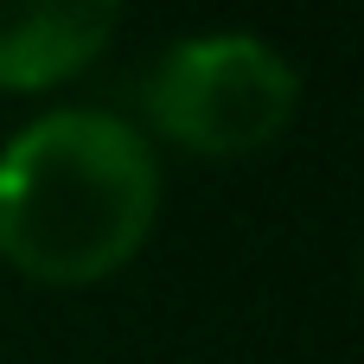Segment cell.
<instances>
[{"label": "cell", "mask_w": 364, "mask_h": 364, "mask_svg": "<svg viewBox=\"0 0 364 364\" xmlns=\"http://www.w3.org/2000/svg\"><path fill=\"white\" fill-rule=\"evenodd\" d=\"M358 288H364V237H358Z\"/></svg>", "instance_id": "277c9868"}, {"label": "cell", "mask_w": 364, "mask_h": 364, "mask_svg": "<svg viewBox=\"0 0 364 364\" xmlns=\"http://www.w3.org/2000/svg\"><path fill=\"white\" fill-rule=\"evenodd\" d=\"M122 13L102 0H51V6H0V90H51L96 64L115 38Z\"/></svg>", "instance_id": "3957f363"}, {"label": "cell", "mask_w": 364, "mask_h": 364, "mask_svg": "<svg viewBox=\"0 0 364 364\" xmlns=\"http://www.w3.org/2000/svg\"><path fill=\"white\" fill-rule=\"evenodd\" d=\"M160 218V160L109 109H51L0 147V256L51 288H83L141 256Z\"/></svg>", "instance_id": "6da1fadb"}, {"label": "cell", "mask_w": 364, "mask_h": 364, "mask_svg": "<svg viewBox=\"0 0 364 364\" xmlns=\"http://www.w3.org/2000/svg\"><path fill=\"white\" fill-rule=\"evenodd\" d=\"M141 109L160 141L198 160H250L294 122L301 70L256 32H192L154 58Z\"/></svg>", "instance_id": "7a4b0ae2"}]
</instances>
